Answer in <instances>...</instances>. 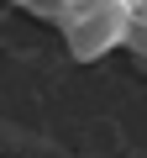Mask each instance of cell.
I'll use <instances>...</instances> for the list:
<instances>
[{"mask_svg": "<svg viewBox=\"0 0 147 158\" xmlns=\"http://www.w3.org/2000/svg\"><path fill=\"white\" fill-rule=\"evenodd\" d=\"M53 27L63 32V48L79 58V63H95V58L126 48L131 0H68V11H63Z\"/></svg>", "mask_w": 147, "mask_h": 158, "instance_id": "cell-1", "label": "cell"}, {"mask_svg": "<svg viewBox=\"0 0 147 158\" xmlns=\"http://www.w3.org/2000/svg\"><path fill=\"white\" fill-rule=\"evenodd\" d=\"M16 6H26V0H16Z\"/></svg>", "mask_w": 147, "mask_h": 158, "instance_id": "cell-2", "label": "cell"}]
</instances>
